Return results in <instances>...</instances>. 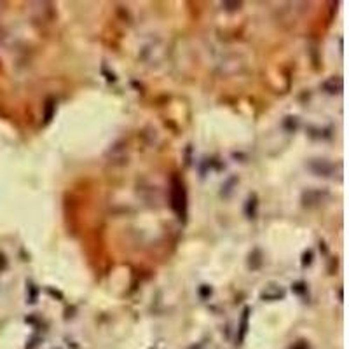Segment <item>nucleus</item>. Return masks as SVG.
<instances>
[{
	"instance_id": "obj_1",
	"label": "nucleus",
	"mask_w": 349,
	"mask_h": 349,
	"mask_svg": "<svg viewBox=\"0 0 349 349\" xmlns=\"http://www.w3.org/2000/svg\"><path fill=\"white\" fill-rule=\"evenodd\" d=\"M171 206L176 213H185V190L178 178H173V189H171Z\"/></svg>"
}]
</instances>
